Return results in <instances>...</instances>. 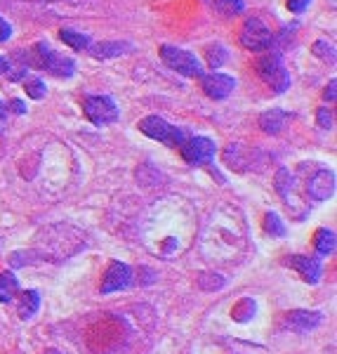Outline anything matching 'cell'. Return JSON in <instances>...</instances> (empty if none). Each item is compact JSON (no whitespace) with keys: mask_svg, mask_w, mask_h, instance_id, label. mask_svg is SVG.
<instances>
[{"mask_svg":"<svg viewBox=\"0 0 337 354\" xmlns=\"http://www.w3.org/2000/svg\"><path fill=\"white\" fill-rule=\"evenodd\" d=\"M203 90L208 97H213V100H224V97H229L233 93V88H236V81H233L231 76H227V73H208L205 76L203 73Z\"/></svg>","mask_w":337,"mask_h":354,"instance_id":"4fadbf2b","label":"cell"},{"mask_svg":"<svg viewBox=\"0 0 337 354\" xmlns=\"http://www.w3.org/2000/svg\"><path fill=\"white\" fill-rule=\"evenodd\" d=\"M288 113L281 111V109H271V111H264L260 116V128L264 130V133L269 135H276L281 133V130L285 128V123H288Z\"/></svg>","mask_w":337,"mask_h":354,"instance_id":"2e32d148","label":"cell"},{"mask_svg":"<svg viewBox=\"0 0 337 354\" xmlns=\"http://www.w3.org/2000/svg\"><path fill=\"white\" fill-rule=\"evenodd\" d=\"M285 265L293 267L307 283H318L323 277V265L318 258H309V255H290V258L285 260Z\"/></svg>","mask_w":337,"mask_h":354,"instance_id":"8fae6325","label":"cell"},{"mask_svg":"<svg viewBox=\"0 0 337 354\" xmlns=\"http://www.w3.org/2000/svg\"><path fill=\"white\" fill-rule=\"evenodd\" d=\"M307 194L314 201H328L335 194V173L333 170H318L307 182Z\"/></svg>","mask_w":337,"mask_h":354,"instance_id":"7c38bea8","label":"cell"},{"mask_svg":"<svg viewBox=\"0 0 337 354\" xmlns=\"http://www.w3.org/2000/svg\"><path fill=\"white\" fill-rule=\"evenodd\" d=\"M24 88L31 100H43L45 97V81H41V78H26Z\"/></svg>","mask_w":337,"mask_h":354,"instance_id":"484cf974","label":"cell"},{"mask_svg":"<svg viewBox=\"0 0 337 354\" xmlns=\"http://www.w3.org/2000/svg\"><path fill=\"white\" fill-rule=\"evenodd\" d=\"M45 354H61V352H57V350H50V352H45Z\"/></svg>","mask_w":337,"mask_h":354,"instance_id":"e575fe53","label":"cell"},{"mask_svg":"<svg viewBox=\"0 0 337 354\" xmlns=\"http://www.w3.org/2000/svg\"><path fill=\"white\" fill-rule=\"evenodd\" d=\"M314 245H316V250H318V255H333L335 253V232L333 230H318L316 232V236H314Z\"/></svg>","mask_w":337,"mask_h":354,"instance_id":"ac0fdd59","label":"cell"},{"mask_svg":"<svg viewBox=\"0 0 337 354\" xmlns=\"http://www.w3.org/2000/svg\"><path fill=\"white\" fill-rule=\"evenodd\" d=\"M224 279L220 277V274H201V277H198V286H201L203 290H220L222 286H224Z\"/></svg>","mask_w":337,"mask_h":354,"instance_id":"d4e9b609","label":"cell"},{"mask_svg":"<svg viewBox=\"0 0 337 354\" xmlns=\"http://www.w3.org/2000/svg\"><path fill=\"white\" fill-rule=\"evenodd\" d=\"M59 38L68 45V48H73V50H88L90 48V38L85 36V33L71 31V28H61Z\"/></svg>","mask_w":337,"mask_h":354,"instance_id":"ffe728a7","label":"cell"},{"mask_svg":"<svg viewBox=\"0 0 337 354\" xmlns=\"http://www.w3.org/2000/svg\"><path fill=\"white\" fill-rule=\"evenodd\" d=\"M205 57H208V64L210 66L220 68L222 64H227V62H229V50H227L224 45L215 43V45H210V48L205 50Z\"/></svg>","mask_w":337,"mask_h":354,"instance_id":"44dd1931","label":"cell"},{"mask_svg":"<svg viewBox=\"0 0 337 354\" xmlns=\"http://www.w3.org/2000/svg\"><path fill=\"white\" fill-rule=\"evenodd\" d=\"M193 236V210L182 198H165L148 213L142 241L151 253L170 260L180 255Z\"/></svg>","mask_w":337,"mask_h":354,"instance_id":"6da1fadb","label":"cell"},{"mask_svg":"<svg viewBox=\"0 0 337 354\" xmlns=\"http://www.w3.org/2000/svg\"><path fill=\"white\" fill-rule=\"evenodd\" d=\"M257 73L273 93H285L290 88V73L278 55H264L257 62Z\"/></svg>","mask_w":337,"mask_h":354,"instance_id":"277c9868","label":"cell"},{"mask_svg":"<svg viewBox=\"0 0 337 354\" xmlns=\"http://www.w3.org/2000/svg\"><path fill=\"white\" fill-rule=\"evenodd\" d=\"M90 55L95 59H111V57H121V55H128L133 53V45L130 43H118V41H111V43H97V45H90Z\"/></svg>","mask_w":337,"mask_h":354,"instance_id":"9a60e30c","label":"cell"},{"mask_svg":"<svg viewBox=\"0 0 337 354\" xmlns=\"http://www.w3.org/2000/svg\"><path fill=\"white\" fill-rule=\"evenodd\" d=\"M323 322V314L321 312H305V310H297V312H290L285 317V324L290 328L297 330V333H309Z\"/></svg>","mask_w":337,"mask_h":354,"instance_id":"5bb4252c","label":"cell"},{"mask_svg":"<svg viewBox=\"0 0 337 354\" xmlns=\"http://www.w3.org/2000/svg\"><path fill=\"white\" fill-rule=\"evenodd\" d=\"M316 118H318V125H321L323 130H330L333 128V111H328V109H318V113H316Z\"/></svg>","mask_w":337,"mask_h":354,"instance_id":"83f0119b","label":"cell"},{"mask_svg":"<svg viewBox=\"0 0 337 354\" xmlns=\"http://www.w3.org/2000/svg\"><path fill=\"white\" fill-rule=\"evenodd\" d=\"M201 250L210 262H233L248 250V227L241 210L220 205L201 234Z\"/></svg>","mask_w":337,"mask_h":354,"instance_id":"7a4b0ae2","label":"cell"},{"mask_svg":"<svg viewBox=\"0 0 337 354\" xmlns=\"http://www.w3.org/2000/svg\"><path fill=\"white\" fill-rule=\"evenodd\" d=\"M10 36H12V26H10L8 21L3 19V17H0V43L8 41Z\"/></svg>","mask_w":337,"mask_h":354,"instance_id":"f546056e","label":"cell"},{"mask_svg":"<svg viewBox=\"0 0 337 354\" xmlns=\"http://www.w3.org/2000/svg\"><path fill=\"white\" fill-rule=\"evenodd\" d=\"M24 57H26V59H31L33 66L45 68L48 73L59 76V78H71L73 71H76V64H73L71 57L59 55L57 50L50 48L48 43H36L31 53H26Z\"/></svg>","mask_w":337,"mask_h":354,"instance_id":"3957f363","label":"cell"},{"mask_svg":"<svg viewBox=\"0 0 337 354\" xmlns=\"http://www.w3.org/2000/svg\"><path fill=\"white\" fill-rule=\"evenodd\" d=\"M133 283V270L125 262H111L108 270L102 279V293H113V290H123Z\"/></svg>","mask_w":337,"mask_h":354,"instance_id":"30bf717a","label":"cell"},{"mask_svg":"<svg viewBox=\"0 0 337 354\" xmlns=\"http://www.w3.org/2000/svg\"><path fill=\"white\" fill-rule=\"evenodd\" d=\"M139 130L151 140H158L168 147H180L186 140V133L177 125H170L161 116H146L144 121H139Z\"/></svg>","mask_w":337,"mask_h":354,"instance_id":"8992f818","label":"cell"},{"mask_svg":"<svg viewBox=\"0 0 337 354\" xmlns=\"http://www.w3.org/2000/svg\"><path fill=\"white\" fill-rule=\"evenodd\" d=\"M241 45L253 53H264V50H271L273 48V33L269 31V26L264 24L262 19H248L243 24V31H241Z\"/></svg>","mask_w":337,"mask_h":354,"instance_id":"ba28073f","label":"cell"},{"mask_svg":"<svg viewBox=\"0 0 337 354\" xmlns=\"http://www.w3.org/2000/svg\"><path fill=\"white\" fill-rule=\"evenodd\" d=\"M83 113L95 125H111L118 121L121 111H118L116 102L106 95H88L83 97Z\"/></svg>","mask_w":337,"mask_h":354,"instance_id":"52a82bcc","label":"cell"},{"mask_svg":"<svg viewBox=\"0 0 337 354\" xmlns=\"http://www.w3.org/2000/svg\"><path fill=\"white\" fill-rule=\"evenodd\" d=\"M314 53L321 55L325 62H335V48L333 45H328L325 41H318L316 45H314Z\"/></svg>","mask_w":337,"mask_h":354,"instance_id":"4316f807","label":"cell"},{"mask_svg":"<svg viewBox=\"0 0 337 354\" xmlns=\"http://www.w3.org/2000/svg\"><path fill=\"white\" fill-rule=\"evenodd\" d=\"M17 290H19V281L12 272L0 274V302H12Z\"/></svg>","mask_w":337,"mask_h":354,"instance_id":"d6986e66","label":"cell"},{"mask_svg":"<svg viewBox=\"0 0 337 354\" xmlns=\"http://www.w3.org/2000/svg\"><path fill=\"white\" fill-rule=\"evenodd\" d=\"M161 59L173 68V71L182 73V76H189V78L203 76V66H201V62H198V57L186 53V50H182V48H175V45H163Z\"/></svg>","mask_w":337,"mask_h":354,"instance_id":"5b68a950","label":"cell"},{"mask_svg":"<svg viewBox=\"0 0 337 354\" xmlns=\"http://www.w3.org/2000/svg\"><path fill=\"white\" fill-rule=\"evenodd\" d=\"M3 118H5V104L0 102V121H3Z\"/></svg>","mask_w":337,"mask_h":354,"instance_id":"836d02e7","label":"cell"},{"mask_svg":"<svg viewBox=\"0 0 337 354\" xmlns=\"http://www.w3.org/2000/svg\"><path fill=\"white\" fill-rule=\"evenodd\" d=\"M0 73H8V57H0Z\"/></svg>","mask_w":337,"mask_h":354,"instance_id":"d6a6232c","label":"cell"},{"mask_svg":"<svg viewBox=\"0 0 337 354\" xmlns=\"http://www.w3.org/2000/svg\"><path fill=\"white\" fill-rule=\"evenodd\" d=\"M215 10L224 17H238L245 12L243 0H215Z\"/></svg>","mask_w":337,"mask_h":354,"instance_id":"7402d4cb","label":"cell"},{"mask_svg":"<svg viewBox=\"0 0 337 354\" xmlns=\"http://www.w3.org/2000/svg\"><path fill=\"white\" fill-rule=\"evenodd\" d=\"M182 156L189 165H205L215 158L217 147L210 137H189L182 142Z\"/></svg>","mask_w":337,"mask_h":354,"instance_id":"9c48e42d","label":"cell"},{"mask_svg":"<svg viewBox=\"0 0 337 354\" xmlns=\"http://www.w3.org/2000/svg\"><path fill=\"white\" fill-rule=\"evenodd\" d=\"M255 300L253 298H243L241 302H238L236 307H233V319H236V322H241V324H245V322H250V319L255 317Z\"/></svg>","mask_w":337,"mask_h":354,"instance_id":"603a6c76","label":"cell"},{"mask_svg":"<svg viewBox=\"0 0 337 354\" xmlns=\"http://www.w3.org/2000/svg\"><path fill=\"white\" fill-rule=\"evenodd\" d=\"M335 90H337V83H335V81H330V88L325 90V100H328V102H335Z\"/></svg>","mask_w":337,"mask_h":354,"instance_id":"4dcf8cb0","label":"cell"},{"mask_svg":"<svg viewBox=\"0 0 337 354\" xmlns=\"http://www.w3.org/2000/svg\"><path fill=\"white\" fill-rule=\"evenodd\" d=\"M38 307H41V295H38V290H24L19 302H17V312H19L21 319H31L33 314L38 312Z\"/></svg>","mask_w":337,"mask_h":354,"instance_id":"e0dca14e","label":"cell"},{"mask_svg":"<svg viewBox=\"0 0 337 354\" xmlns=\"http://www.w3.org/2000/svg\"><path fill=\"white\" fill-rule=\"evenodd\" d=\"M309 5H311V0H288V10L295 15H302Z\"/></svg>","mask_w":337,"mask_h":354,"instance_id":"f1b7e54d","label":"cell"},{"mask_svg":"<svg viewBox=\"0 0 337 354\" xmlns=\"http://www.w3.org/2000/svg\"><path fill=\"white\" fill-rule=\"evenodd\" d=\"M10 106H12V111H15V113H26V106L21 104L19 100H12V104H10Z\"/></svg>","mask_w":337,"mask_h":354,"instance_id":"1f68e13d","label":"cell"},{"mask_svg":"<svg viewBox=\"0 0 337 354\" xmlns=\"http://www.w3.org/2000/svg\"><path fill=\"white\" fill-rule=\"evenodd\" d=\"M264 230H267V234H271V236H278V239L285 236V225L276 213L264 215Z\"/></svg>","mask_w":337,"mask_h":354,"instance_id":"cb8c5ba5","label":"cell"}]
</instances>
